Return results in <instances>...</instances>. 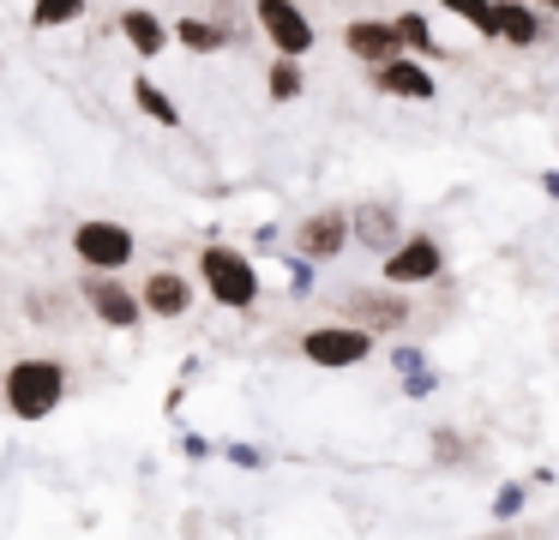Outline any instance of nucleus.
Instances as JSON below:
<instances>
[{
	"label": "nucleus",
	"mask_w": 559,
	"mask_h": 540,
	"mask_svg": "<svg viewBox=\"0 0 559 540\" xmlns=\"http://www.w3.org/2000/svg\"><path fill=\"white\" fill-rule=\"evenodd\" d=\"M445 271V247L433 235H409L397 252L385 259V288H415V283H439Z\"/></svg>",
	"instance_id": "obj_9"
},
{
	"label": "nucleus",
	"mask_w": 559,
	"mask_h": 540,
	"mask_svg": "<svg viewBox=\"0 0 559 540\" xmlns=\"http://www.w3.org/2000/svg\"><path fill=\"white\" fill-rule=\"evenodd\" d=\"M139 252V235L115 216H85L73 228V259L85 264V276H121Z\"/></svg>",
	"instance_id": "obj_3"
},
{
	"label": "nucleus",
	"mask_w": 559,
	"mask_h": 540,
	"mask_svg": "<svg viewBox=\"0 0 559 540\" xmlns=\"http://www.w3.org/2000/svg\"><path fill=\"white\" fill-rule=\"evenodd\" d=\"M373 91L397 96V103H433L439 84H433V67H421V60L403 55V60H391V67L373 72Z\"/></svg>",
	"instance_id": "obj_13"
},
{
	"label": "nucleus",
	"mask_w": 559,
	"mask_h": 540,
	"mask_svg": "<svg viewBox=\"0 0 559 540\" xmlns=\"http://www.w3.org/2000/svg\"><path fill=\"white\" fill-rule=\"evenodd\" d=\"M193 295H199V283L181 271H151L145 283H139L145 319H187V312H193Z\"/></svg>",
	"instance_id": "obj_12"
},
{
	"label": "nucleus",
	"mask_w": 559,
	"mask_h": 540,
	"mask_svg": "<svg viewBox=\"0 0 559 540\" xmlns=\"http://www.w3.org/2000/svg\"><path fill=\"white\" fill-rule=\"evenodd\" d=\"M457 19L469 24V31H481L487 43H499V12L493 7H457Z\"/></svg>",
	"instance_id": "obj_23"
},
{
	"label": "nucleus",
	"mask_w": 559,
	"mask_h": 540,
	"mask_svg": "<svg viewBox=\"0 0 559 540\" xmlns=\"http://www.w3.org/2000/svg\"><path fill=\"white\" fill-rule=\"evenodd\" d=\"M343 48H349L367 72L403 60V43H397V24H391V19H349V24H343Z\"/></svg>",
	"instance_id": "obj_10"
},
{
	"label": "nucleus",
	"mask_w": 559,
	"mask_h": 540,
	"mask_svg": "<svg viewBox=\"0 0 559 540\" xmlns=\"http://www.w3.org/2000/svg\"><path fill=\"white\" fill-rule=\"evenodd\" d=\"M391 367H397V379H403V384H409V379H421V372H433V367H427V355H421L415 343H397V355H391Z\"/></svg>",
	"instance_id": "obj_22"
},
{
	"label": "nucleus",
	"mask_w": 559,
	"mask_h": 540,
	"mask_svg": "<svg viewBox=\"0 0 559 540\" xmlns=\"http://www.w3.org/2000/svg\"><path fill=\"white\" fill-rule=\"evenodd\" d=\"M283 264H289V295H313V264L295 259V252H289Z\"/></svg>",
	"instance_id": "obj_25"
},
{
	"label": "nucleus",
	"mask_w": 559,
	"mask_h": 540,
	"mask_svg": "<svg viewBox=\"0 0 559 540\" xmlns=\"http://www.w3.org/2000/svg\"><path fill=\"white\" fill-rule=\"evenodd\" d=\"M433 391H439V372H421V379H409V384H403V396H415V403H427Z\"/></svg>",
	"instance_id": "obj_27"
},
{
	"label": "nucleus",
	"mask_w": 559,
	"mask_h": 540,
	"mask_svg": "<svg viewBox=\"0 0 559 540\" xmlns=\"http://www.w3.org/2000/svg\"><path fill=\"white\" fill-rule=\"evenodd\" d=\"M493 12H499V43H506V48H535V43H542V31H547L542 7L506 0V7H493Z\"/></svg>",
	"instance_id": "obj_15"
},
{
	"label": "nucleus",
	"mask_w": 559,
	"mask_h": 540,
	"mask_svg": "<svg viewBox=\"0 0 559 540\" xmlns=\"http://www.w3.org/2000/svg\"><path fill=\"white\" fill-rule=\"evenodd\" d=\"M223 456H229L235 468H265V451H253V444H229Z\"/></svg>",
	"instance_id": "obj_26"
},
{
	"label": "nucleus",
	"mask_w": 559,
	"mask_h": 540,
	"mask_svg": "<svg viewBox=\"0 0 559 540\" xmlns=\"http://www.w3.org/2000/svg\"><path fill=\"white\" fill-rule=\"evenodd\" d=\"M301 355H307V367H319V372H349V367H361V360L373 355V336L355 331V324H343V319H331V324L301 331Z\"/></svg>",
	"instance_id": "obj_4"
},
{
	"label": "nucleus",
	"mask_w": 559,
	"mask_h": 540,
	"mask_svg": "<svg viewBox=\"0 0 559 540\" xmlns=\"http://www.w3.org/2000/svg\"><path fill=\"white\" fill-rule=\"evenodd\" d=\"M523 504H530V487H523V480H506V487L493 492V523L511 528V523L523 516Z\"/></svg>",
	"instance_id": "obj_21"
},
{
	"label": "nucleus",
	"mask_w": 559,
	"mask_h": 540,
	"mask_svg": "<svg viewBox=\"0 0 559 540\" xmlns=\"http://www.w3.org/2000/svg\"><path fill=\"white\" fill-rule=\"evenodd\" d=\"M349 240H355L349 235V211H343V204H325V211H313V216L295 223V259L325 264V259H337Z\"/></svg>",
	"instance_id": "obj_8"
},
{
	"label": "nucleus",
	"mask_w": 559,
	"mask_h": 540,
	"mask_svg": "<svg viewBox=\"0 0 559 540\" xmlns=\"http://www.w3.org/2000/svg\"><path fill=\"white\" fill-rule=\"evenodd\" d=\"M337 307H343V324H355V331H367V336L403 331V324H409V295H403V288H349Z\"/></svg>",
	"instance_id": "obj_6"
},
{
	"label": "nucleus",
	"mask_w": 559,
	"mask_h": 540,
	"mask_svg": "<svg viewBox=\"0 0 559 540\" xmlns=\"http://www.w3.org/2000/svg\"><path fill=\"white\" fill-rule=\"evenodd\" d=\"M542 187H547V199L559 204V168H542Z\"/></svg>",
	"instance_id": "obj_29"
},
{
	"label": "nucleus",
	"mask_w": 559,
	"mask_h": 540,
	"mask_svg": "<svg viewBox=\"0 0 559 540\" xmlns=\"http://www.w3.org/2000/svg\"><path fill=\"white\" fill-rule=\"evenodd\" d=\"M181 451H187V456H193V463H199V456H211V444L199 439V432H187V439H181Z\"/></svg>",
	"instance_id": "obj_28"
},
{
	"label": "nucleus",
	"mask_w": 559,
	"mask_h": 540,
	"mask_svg": "<svg viewBox=\"0 0 559 540\" xmlns=\"http://www.w3.org/2000/svg\"><path fill=\"white\" fill-rule=\"evenodd\" d=\"M433 456H439V463H463V456H469V444H463L457 432L439 427V432H433Z\"/></svg>",
	"instance_id": "obj_24"
},
{
	"label": "nucleus",
	"mask_w": 559,
	"mask_h": 540,
	"mask_svg": "<svg viewBox=\"0 0 559 540\" xmlns=\"http://www.w3.org/2000/svg\"><path fill=\"white\" fill-rule=\"evenodd\" d=\"M199 288H205L217 307H229V312H253L259 307V264L247 259L241 247L211 240V247L199 252Z\"/></svg>",
	"instance_id": "obj_2"
},
{
	"label": "nucleus",
	"mask_w": 559,
	"mask_h": 540,
	"mask_svg": "<svg viewBox=\"0 0 559 540\" xmlns=\"http://www.w3.org/2000/svg\"><path fill=\"white\" fill-rule=\"evenodd\" d=\"M391 24H397V43H403V55H409V60H421V67H427V60L445 55V48L433 43V19H427V12L409 7V12H397Z\"/></svg>",
	"instance_id": "obj_17"
},
{
	"label": "nucleus",
	"mask_w": 559,
	"mask_h": 540,
	"mask_svg": "<svg viewBox=\"0 0 559 540\" xmlns=\"http://www.w3.org/2000/svg\"><path fill=\"white\" fill-rule=\"evenodd\" d=\"M487 540H518V535H511V528H499V535H487Z\"/></svg>",
	"instance_id": "obj_30"
},
{
	"label": "nucleus",
	"mask_w": 559,
	"mask_h": 540,
	"mask_svg": "<svg viewBox=\"0 0 559 540\" xmlns=\"http://www.w3.org/2000/svg\"><path fill=\"white\" fill-rule=\"evenodd\" d=\"M0 396H7V408H13L19 420H49L55 408L67 403V367L49 355H25V360L7 367Z\"/></svg>",
	"instance_id": "obj_1"
},
{
	"label": "nucleus",
	"mask_w": 559,
	"mask_h": 540,
	"mask_svg": "<svg viewBox=\"0 0 559 540\" xmlns=\"http://www.w3.org/2000/svg\"><path fill=\"white\" fill-rule=\"evenodd\" d=\"M133 103H139V115H151V120H157V127H181V108H175V96L169 91H163V84L157 79H145V72H139V79H133Z\"/></svg>",
	"instance_id": "obj_18"
},
{
	"label": "nucleus",
	"mask_w": 559,
	"mask_h": 540,
	"mask_svg": "<svg viewBox=\"0 0 559 540\" xmlns=\"http://www.w3.org/2000/svg\"><path fill=\"white\" fill-rule=\"evenodd\" d=\"M175 43H181L187 55H217V48L229 43V31H223V19H205V12H181V19H175Z\"/></svg>",
	"instance_id": "obj_16"
},
{
	"label": "nucleus",
	"mask_w": 559,
	"mask_h": 540,
	"mask_svg": "<svg viewBox=\"0 0 559 540\" xmlns=\"http://www.w3.org/2000/svg\"><path fill=\"white\" fill-rule=\"evenodd\" d=\"M265 91H271V103H295V96L307 91V67H301V60H271Z\"/></svg>",
	"instance_id": "obj_19"
},
{
	"label": "nucleus",
	"mask_w": 559,
	"mask_h": 540,
	"mask_svg": "<svg viewBox=\"0 0 559 540\" xmlns=\"http://www.w3.org/2000/svg\"><path fill=\"white\" fill-rule=\"evenodd\" d=\"M79 19H85V0H43V7H31L37 31H61V24H79Z\"/></svg>",
	"instance_id": "obj_20"
},
{
	"label": "nucleus",
	"mask_w": 559,
	"mask_h": 540,
	"mask_svg": "<svg viewBox=\"0 0 559 540\" xmlns=\"http://www.w3.org/2000/svg\"><path fill=\"white\" fill-rule=\"evenodd\" d=\"M121 36L133 43V55L139 60H157L163 48L175 43V24H163V12H151V7H121Z\"/></svg>",
	"instance_id": "obj_14"
},
{
	"label": "nucleus",
	"mask_w": 559,
	"mask_h": 540,
	"mask_svg": "<svg viewBox=\"0 0 559 540\" xmlns=\"http://www.w3.org/2000/svg\"><path fill=\"white\" fill-rule=\"evenodd\" d=\"M79 295H85V307L97 312L109 331H139V319H145L139 288L121 283V276H79Z\"/></svg>",
	"instance_id": "obj_7"
},
{
	"label": "nucleus",
	"mask_w": 559,
	"mask_h": 540,
	"mask_svg": "<svg viewBox=\"0 0 559 540\" xmlns=\"http://www.w3.org/2000/svg\"><path fill=\"white\" fill-rule=\"evenodd\" d=\"M349 235H355V247L385 252V259L409 240V235H403V216L391 211L385 199H361V204H355V211H349Z\"/></svg>",
	"instance_id": "obj_11"
},
{
	"label": "nucleus",
	"mask_w": 559,
	"mask_h": 540,
	"mask_svg": "<svg viewBox=\"0 0 559 540\" xmlns=\"http://www.w3.org/2000/svg\"><path fill=\"white\" fill-rule=\"evenodd\" d=\"M253 19H259V31H265V43L277 48V60H307L313 55L319 31H313V19H307L295 0H259Z\"/></svg>",
	"instance_id": "obj_5"
}]
</instances>
